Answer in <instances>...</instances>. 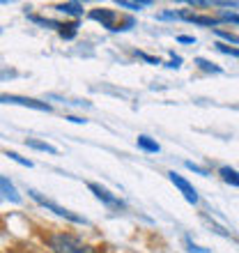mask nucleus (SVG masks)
Segmentation results:
<instances>
[{"mask_svg":"<svg viewBox=\"0 0 239 253\" xmlns=\"http://www.w3.org/2000/svg\"><path fill=\"white\" fill-rule=\"evenodd\" d=\"M51 249L55 253H92L80 240L72 235H53L51 237Z\"/></svg>","mask_w":239,"mask_h":253,"instance_id":"obj_1","label":"nucleus"},{"mask_svg":"<svg viewBox=\"0 0 239 253\" xmlns=\"http://www.w3.org/2000/svg\"><path fill=\"white\" fill-rule=\"evenodd\" d=\"M28 193H30V196H33V198L37 200L40 205H44V207H46V210H51V212H55V214H58V216H65V219L74 221V223H85V219H83V216H79V214L69 212V210H65V207L55 205V203H51V200H46V198H44V196H40V193H37V191H33V189H30V191H28Z\"/></svg>","mask_w":239,"mask_h":253,"instance_id":"obj_2","label":"nucleus"},{"mask_svg":"<svg viewBox=\"0 0 239 253\" xmlns=\"http://www.w3.org/2000/svg\"><path fill=\"white\" fill-rule=\"evenodd\" d=\"M0 104H19V106L28 108H37V111H51L46 101H37V99H28V97H16V94H0Z\"/></svg>","mask_w":239,"mask_h":253,"instance_id":"obj_3","label":"nucleus"},{"mask_svg":"<svg viewBox=\"0 0 239 253\" xmlns=\"http://www.w3.org/2000/svg\"><path fill=\"white\" fill-rule=\"evenodd\" d=\"M168 177H170V182H173L175 187H177L179 191H182V196H184V198L189 200L191 205H196V203H198V193H196V189H193L191 184H189V182H186L184 177H182V175H177V173H168Z\"/></svg>","mask_w":239,"mask_h":253,"instance_id":"obj_4","label":"nucleus"},{"mask_svg":"<svg viewBox=\"0 0 239 253\" xmlns=\"http://www.w3.org/2000/svg\"><path fill=\"white\" fill-rule=\"evenodd\" d=\"M90 19L94 21H101L104 23V28H108V30H115V12L113 9H92L90 12Z\"/></svg>","mask_w":239,"mask_h":253,"instance_id":"obj_5","label":"nucleus"},{"mask_svg":"<svg viewBox=\"0 0 239 253\" xmlns=\"http://www.w3.org/2000/svg\"><path fill=\"white\" fill-rule=\"evenodd\" d=\"M90 191H92V193H94V196H97V198H99V200H104L106 205L122 207V203H120V200L115 198L113 193H111V191H106V189H104V187H99V184H90Z\"/></svg>","mask_w":239,"mask_h":253,"instance_id":"obj_6","label":"nucleus"},{"mask_svg":"<svg viewBox=\"0 0 239 253\" xmlns=\"http://www.w3.org/2000/svg\"><path fill=\"white\" fill-rule=\"evenodd\" d=\"M0 193L5 196V198H9L12 203H21V196H19V191L14 189V184L7 177H0Z\"/></svg>","mask_w":239,"mask_h":253,"instance_id":"obj_7","label":"nucleus"},{"mask_svg":"<svg viewBox=\"0 0 239 253\" xmlns=\"http://www.w3.org/2000/svg\"><path fill=\"white\" fill-rule=\"evenodd\" d=\"M179 19H186V21H193V23H198V26H209L214 28L216 23H219V19H212V16H198V14H179Z\"/></svg>","mask_w":239,"mask_h":253,"instance_id":"obj_8","label":"nucleus"},{"mask_svg":"<svg viewBox=\"0 0 239 253\" xmlns=\"http://www.w3.org/2000/svg\"><path fill=\"white\" fill-rule=\"evenodd\" d=\"M58 12H65V14H72V16H80L83 14V5L80 2H62V5L55 7Z\"/></svg>","mask_w":239,"mask_h":253,"instance_id":"obj_9","label":"nucleus"},{"mask_svg":"<svg viewBox=\"0 0 239 253\" xmlns=\"http://www.w3.org/2000/svg\"><path fill=\"white\" fill-rule=\"evenodd\" d=\"M221 173V177L228 182V184H233V187H239V173L235 170V168H230V166H223L219 170Z\"/></svg>","mask_w":239,"mask_h":253,"instance_id":"obj_10","label":"nucleus"},{"mask_svg":"<svg viewBox=\"0 0 239 253\" xmlns=\"http://www.w3.org/2000/svg\"><path fill=\"white\" fill-rule=\"evenodd\" d=\"M138 147H143L145 152H159L161 147L157 140H152L150 136H138Z\"/></svg>","mask_w":239,"mask_h":253,"instance_id":"obj_11","label":"nucleus"},{"mask_svg":"<svg viewBox=\"0 0 239 253\" xmlns=\"http://www.w3.org/2000/svg\"><path fill=\"white\" fill-rule=\"evenodd\" d=\"M26 145L33 147V150H41V152H48V154H55V152H58L53 145H48V143H41V140H35V138H28Z\"/></svg>","mask_w":239,"mask_h":253,"instance_id":"obj_12","label":"nucleus"},{"mask_svg":"<svg viewBox=\"0 0 239 253\" xmlns=\"http://www.w3.org/2000/svg\"><path fill=\"white\" fill-rule=\"evenodd\" d=\"M76 33H79V23H67V26H62V23H60V35H62L65 40L76 37Z\"/></svg>","mask_w":239,"mask_h":253,"instance_id":"obj_13","label":"nucleus"},{"mask_svg":"<svg viewBox=\"0 0 239 253\" xmlns=\"http://www.w3.org/2000/svg\"><path fill=\"white\" fill-rule=\"evenodd\" d=\"M118 5L124 7V9H133V12H136V9H143V7L152 5V2H150V0H145V2H129V0H120Z\"/></svg>","mask_w":239,"mask_h":253,"instance_id":"obj_14","label":"nucleus"},{"mask_svg":"<svg viewBox=\"0 0 239 253\" xmlns=\"http://www.w3.org/2000/svg\"><path fill=\"white\" fill-rule=\"evenodd\" d=\"M5 157H9L12 161H16V164H21V166H26V168H33V161L30 159H23V157H19L16 152H7Z\"/></svg>","mask_w":239,"mask_h":253,"instance_id":"obj_15","label":"nucleus"},{"mask_svg":"<svg viewBox=\"0 0 239 253\" xmlns=\"http://www.w3.org/2000/svg\"><path fill=\"white\" fill-rule=\"evenodd\" d=\"M214 33L219 35L221 40H226V42H233V44H239V35H235V33H226V30H214Z\"/></svg>","mask_w":239,"mask_h":253,"instance_id":"obj_16","label":"nucleus"},{"mask_svg":"<svg viewBox=\"0 0 239 253\" xmlns=\"http://www.w3.org/2000/svg\"><path fill=\"white\" fill-rule=\"evenodd\" d=\"M216 48H219L221 53L233 55V58H239V48H233V46H228V44H216Z\"/></svg>","mask_w":239,"mask_h":253,"instance_id":"obj_17","label":"nucleus"},{"mask_svg":"<svg viewBox=\"0 0 239 253\" xmlns=\"http://www.w3.org/2000/svg\"><path fill=\"white\" fill-rule=\"evenodd\" d=\"M196 65H200L205 72H221V67H216V65H212V62H207V60H202V58H198L196 60Z\"/></svg>","mask_w":239,"mask_h":253,"instance_id":"obj_18","label":"nucleus"},{"mask_svg":"<svg viewBox=\"0 0 239 253\" xmlns=\"http://www.w3.org/2000/svg\"><path fill=\"white\" fill-rule=\"evenodd\" d=\"M221 21H230V23H239V14H221Z\"/></svg>","mask_w":239,"mask_h":253,"instance_id":"obj_19","label":"nucleus"},{"mask_svg":"<svg viewBox=\"0 0 239 253\" xmlns=\"http://www.w3.org/2000/svg\"><path fill=\"white\" fill-rule=\"evenodd\" d=\"M177 42H182V44H196V37H189V35H179Z\"/></svg>","mask_w":239,"mask_h":253,"instance_id":"obj_20","label":"nucleus"},{"mask_svg":"<svg viewBox=\"0 0 239 253\" xmlns=\"http://www.w3.org/2000/svg\"><path fill=\"white\" fill-rule=\"evenodd\" d=\"M186 244H189V251L191 253H205V249H200V247H196V244H191V240L186 237Z\"/></svg>","mask_w":239,"mask_h":253,"instance_id":"obj_21","label":"nucleus"},{"mask_svg":"<svg viewBox=\"0 0 239 253\" xmlns=\"http://www.w3.org/2000/svg\"><path fill=\"white\" fill-rule=\"evenodd\" d=\"M186 166L191 168L193 173H198V175H207V170H202V168H198V166H193V161H186Z\"/></svg>","mask_w":239,"mask_h":253,"instance_id":"obj_22","label":"nucleus"},{"mask_svg":"<svg viewBox=\"0 0 239 253\" xmlns=\"http://www.w3.org/2000/svg\"><path fill=\"white\" fill-rule=\"evenodd\" d=\"M138 58H143V60H147V62H152V65H159V58H150V55H145V53H138Z\"/></svg>","mask_w":239,"mask_h":253,"instance_id":"obj_23","label":"nucleus"},{"mask_svg":"<svg viewBox=\"0 0 239 253\" xmlns=\"http://www.w3.org/2000/svg\"><path fill=\"white\" fill-rule=\"evenodd\" d=\"M67 120H69V122H76V125H83V122H85L83 118H76V115H69Z\"/></svg>","mask_w":239,"mask_h":253,"instance_id":"obj_24","label":"nucleus"}]
</instances>
